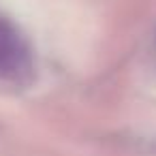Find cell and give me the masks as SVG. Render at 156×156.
Returning a JSON list of instances; mask_svg holds the SVG:
<instances>
[{
    "label": "cell",
    "instance_id": "obj_1",
    "mask_svg": "<svg viewBox=\"0 0 156 156\" xmlns=\"http://www.w3.org/2000/svg\"><path fill=\"white\" fill-rule=\"evenodd\" d=\"M30 73L32 49L28 41L9 20H0V79L24 81Z\"/></svg>",
    "mask_w": 156,
    "mask_h": 156
}]
</instances>
